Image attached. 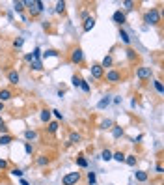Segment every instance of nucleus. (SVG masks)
Masks as SVG:
<instances>
[{
    "mask_svg": "<svg viewBox=\"0 0 164 185\" xmlns=\"http://www.w3.org/2000/svg\"><path fill=\"white\" fill-rule=\"evenodd\" d=\"M25 6L28 8V11L32 15H37L39 11H43V2H39V0H30V2H25Z\"/></svg>",
    "mask_w": 164,
    "mask_h": 185,
    "instance_id": "nucleus-1",
    "label": "nucleus"
},
{
    "mask_svg": "<svg viewBox=\"0 0 164 185\" xmlns=\"http://www.w3.org/2000/svg\"><path fill=\"white\" fill-rule=\"evenodd\" d=\"M146 22H147V25H158V22H160V13H158V10H149V11L146 13Z\"/></svg>",
    "mask_w": 164,
    "mask_h": 185,
    "instance_id": "nucleus-2",
    "label": "nucleus"
},
{
    "mask_svg": "<svg viewBox=\"0 0 164 185\" xmlns=\"http://www.w3.org/2000/svg\"><path fill=\"white\" fill-rule=\"evenodd\" d=\"M78 179H80V174L78 172H69V174L63 176L62 183L63 185H75V183H78Z\"/></svg>",
    "mask_w": 164,
    "mask_h": 185,
    "instance_id": "nucleus-3",
    "label": "nucleus"
},
{
    "mask_svg": "<svg viewBox=\"0 0 164 185\" xmlns=\"http://www.w3.org/2000/svg\"><path fill=\"white\" fill-rule=\"evenodd\" d=\"M82 60H84L82 49H73V53H71V62H73V64H80Z\"/></svg>",
    "mask_w": 164,
    "mask_h": 185,
    "instance_id": "nucleus-4",
    "label": "nucleus"
},
{
    "mask_svg": "<svg viewBox=\"0 0 164 185\" xmlns=\"http://www.w3.org/2000/svg\"><path fill=\"white\" fill-rule=\"evenodd\" d=\"M136 77L138 79H149L151 77V67H138Z\"/></svg>",
    "mask_w": 164,
    "mask_h": 185,
    "instance_id": "nucleus-5",
    "label": "nucleus"
},
{
    "mask_svg": "<svg viewBox=\"0 0 164 185\" xmlns=\"http://www.w3.org/2000/svg\"><path fill=\"white\" fill-rule=\"evenodd\" d=\"M91 77H93V79H101V77H103V67H101L99 64H93V65H91Z\"/></svg>",
    "mask_w": 164,
    "mask_h": 185,
    "instance_id": "nucleus-6",
    "label": "nucleus"
},
{
    "mask_svg": "<svg viewBox=\"0 0 164 185\" xmlns=\"http://www.w3.org/2000/svg\"><path fill=\"white\" fill-rule=\"evenodd\" d=\"M106 81H108V82H120V81H121V75H120L118 71H114V69H112V71L106 73Z\"/></svg>",
    "mask_w": 164,
    "mask_h": 185,
    "instance_id": "nucleus-7",
    "label": "nucleus"
},
{
    "mask_svg": "<svg viewBox=\"0 0 164 185\" xmlns=\"http://www.w3.org/2000/svg\"><path fill=\"white\" fill-rule=\"evenodd\" d=\"M93 26H95V19H93V17L84 19V26H82V30H84V32H90Z\"/></svg>",
    "mask_w": 164,
    "mask_h": 185,
    "instance_id": "nucleus-8",
    "label": "nucleus"
},
{
    "mask_svg": "<svg viewBox=\"0 0 164 185\" xmlns=\"http://www.w3.org/2000/svg\"><path fill=\"white\" fill-rule=\"evenodd\" d=\"M112 19H114V22H118V25H121V22H125V13H123L121 10H118V11L114 13V17H112Z\"/></svg>",
    "mask_w": 164,
    "mask_h": 185,
    "instance_id": "nucleus-9",
    "label": "nucleus"
},
{
    "mask_svg": "<svg viewBox=\"0 0 164 185\" xmlns=\"http://www.w3.org/2000/svg\"><path fill=\"white\" fill-rule=\"evenodd\" d=\"M134 178H136V181H147V172H144V170H136L134 172Z\"/></svg>",
    "mask_w": 164,
    "mask_h": 185,
    "instance_id": "nucleus-10",
    "label": "nucleus"
},
{
    "mask_svg": "<svg viewBox=\"0 0 164 185\" xmlns=\"http://www.w3.org/2000/svg\"><path fill=\"white\" fill-rule=\"evenodd\" d=\"M11 142H13L11 135H0V146H8V144H11Z\"/></svg>",
    "mask_w": 164,
    "mask_h": 185,
    "instance_id": "nucleus-11",
    "label": "nucleus"
},
{
    "mask_svg": "<svg viewBox=\"0 0 164 185\" xmlns=\"http://www.w3.org/2000/svg\"><path fill=\"white\" fill-rule=\"evenodd\" d=\"M8 99H11V92L10 90H2V92H0V103H4Z\"/></svg>",
    "mask_w": 164,
    "mask_h": 185,
    "instance_id": "nucleus-12",
    "label": "nucleus"
},
{
    "mask_svg": "<svg viewBox=\"0 0 164 185\" xmlns=\"http://www.w3.org/2000/svg\"><path fill=\"white\" fill-rule=\"evenodd\" d=\"M112 135H114V138H120V136H123V129L120 125H114L112 127Z\"/></svg>",
    "mask_w": 164,
    "mask_h": 185,
    "instance_id": "nucleus-13",
    "label": "nucleus"
},
{
    "mask_svg": "<svg viewBox=\"0 0 164 185\" xmlns=\"http://www.w3.org/2000/svg\"><path fill=\"white\" fill-rule=\"evenodd\" d=\"M25 138H26V140H36V138H37V133L32 131V129H28V131H25Z\"/></svg>",
    "mask_w": 164,
    "mask_h": 185,
    "instance_id": "nucleus-14",
    "label": "nucleus"
},
{
    "mask_svg": "<svg viewBox=\"0 0 164 185\" xmlns=\"http://www.w3.org/2000/svg\"><path fill=\"white\" fill-rule=\"evenodd\" d=\"M112 62H114V60H112V56L108 54V56H105V58H103V64H99V65L105 69V67H110V65H112Z\"/></svg>",
    "mask_w": 164,
    "mask_h": 185,
    "instance_id": "nucleus-15",
    "label": "nucleus"
},
{
    "mask_svg": "<svg viewBox=\"0 0 164 185\" xmlns=\"http://www.w3.org/2000/svg\"><path fill=\"white\" fill-rule=\"evenodd\" d=\"M8 79H10V82H11V84H17V82H19V73H17V71H10Z\"/></svg>",
    "mask_w": 164,
    "mask_h": 185,
    "instance_id": "nucleus-16",
    "label": "nucleus"
},
{
    "mask_svg": "<svg viewBox=\"0 0 164 185\" xmlns=\"http://www.w3.org/2000/svg\"><path fill=\"white\" fill-rule=\"evenodd\" d=\"M39 118H41V122H45V124H47V122L51 120V110H47V108H45V110H41V116H39Z\"/></svg>",
    "mask_w": 164,
    "mask_h": 185,
    "instance_id": "nucleus-17",
    "label": "nucleus"
},
{
    "mask_svg": "<svg viewBox=\"0 0 164 185\" xmlns=\"http://www.w3.org/2000/svg\"><path fill=\"white\" fill-rule=\"evenodd\" d=\"M125 163L129 167H134L136 165V155H125Z\"/></svg>",
    "mask_w": 164,
    "mask_h": 185,
    "instance_id": "nucleus-18",
    "label": "nucleus"
},
{
    "mask_svg": "<svg viewBox=\"0 0 164 185\" xmlns=\"http://www.w3.org/2000/svg\"><path fill=\"white\" fill-rule=\"evenodd\" d=\"M112 159H116L118 163H123V161H125V155H123L121 152H116V153H112Z\"/></svg>",
    "mask_w": 164,
    "mask_h": 185,
    "instance_id": "nucleus-19",
    "label": "nucleus"
},
{
    "mask_svg": "<svg viewBox=\"0 0 164 185\" xmlns=\"http://www.w3.org/2000/svg\"><path fill=\"white\" fill-rule=\"evenodd\" d=\"M120 37H121V41H123V43H127V45L131 43V37H129V34H127L125 30H120Z\"/></svg>",
    "mask_w": 164,
    "mask_h": 185,
    "instance_id": "nucleus-20",
    "label": "nucleus"
},
{
    "mask_svg": "<svg viewBox=\"0 0 164 185\" xmlns=\"http://www.w3.org/2000/svg\"><path fill=\"white\" fill-rule=\"evenodd\" d=\"M69 142H71V144H77V142H80V135H77V133H71V135H69Z\"/></svg>",
    "mask_w": 164,
    "mask_h": 185,
    "instance_id": "nucleus-21",
    "label": "nucleus"
},
{
    "mask_svg": "<svg viewBox=\"0 0 164 185\" xmlns=\"http://www.w3.org/2000/svg\"><path fill=\"white\" fill-rule=\"evenodd\" d=\"M37 165L39 167H47V165H49V157H45V155L37 157Z\"/></svg>",
    "mask_w": 164,
    "mask_h": 185,
    "instance_id": "nucleus-22",
    "label": "nucleus"
},
{
    "mask_svg": "<svg viewBox=\"0 0 164 185\" xmlns=\"http://www.w3.org/2000/svg\"><path fill=\"white\" fill-rule=\"evenodd\" d=\"M56 131H58V122H51V124H49V133L54 135Z\"/></svg>",
    "mask_w": 164,
    "mask_h": 185,
    "instance_id": "nucleus-23",
    "label": "nucleus"
},
{
    "mask_svg": "<svg viewBox=\"0 0 164 185\" xmlns=\"http://www.w3.org/2000/svg\"><path fill=\"white\" fill-rule=\"evenodd\" d=\"M101 159H103V161H110V159H112V152H108V150H105V152L101 153Z\"/></svg>",
    "mask_w": 164,
    "mask_h": 185,
    "instance_id": "nucleus-24",
    "label": "nucleus"
},
{
    "mask_svg": "<svg viewBox=\"0 0 164 185\" xmlns=\"http://www.w3.org/2000/svg\"><path fill=\"white\" fill-rule=\"evenodd\" d=\"M32 67L36 69V71H41V69H43V65H41L39 60H32Z\"/></svg>",
    "mask_w": 164,
    "mask_h": 185,
    "instance_id": "nucleus-25",
    "label": "nucleus"
},
{
    "mask_svg": "<svg viewBox=\"0 0 164 185\" xmlns=\"http://www.w3.org/2000/svg\"><path fill=\"white\" fill-rule=\"evenodd\" d=\"M22 43H25V39L19 37V39H15V41H13V47H15V49H21V47H22Z\"/></svg>",
    "mask_w": 164,
    "mask_h": 185,
    "instance_id": "nucleus-26",
    "label": "nucleus"
},
{
    "mask_svg": "<svg viewBox=\"0 0 164 185\" xmlns=\"http://www.w3.org/2000/svg\"><path fill=\"white\" fill-rule=\"evenodd\" d=\"M108 103H110V99H108V97H103V99L99 101V105H97V107H99V108H105Z\"/></svg>",
    "mask_w": 164,
    "mask_h": 185,
    "instance_id": "nucleus-27",
    "label": "nucleus"
},
{
    "mask_svg": "<svg viewBox=\"0 0 164 185\" xmlns=\"http://www.w3.org/2000/svg\"><path fill=\"white\" fill-rule=\"evenodd\" d=\"M77 163H78V167H82V168L88 167V161H86L84 157H78V159H77Z\"/></svg>",
    "mask_w": 164,
    "mask_h": 185,
    "instance_id": "nucleus-28",
    "label": "nucleus"
},
{
    "mask_svg": "<svg viewBox=\"0 0 164 185\" xmlns=\"http://www.w3.org/2000/svg\"><path fill=\"white\" fill-rule=\"evenodd\" d=\"M88 181H90V185L95 183V172H88Z\"/></svg>",
    "mask_w": 164,
    "mask_h": 185,
    "instance_id": "nucleus-29",
    "label": "nucleus"
},
{
    "mask_svg": "<svg viewBox=\"0 0 164 185\" xmlns=\"http://www.w3.org/2000/svg\"><path fill=\"white\" fill-rule=\"evenodd\" d=\"M80 84H82V79H80V77H77V75H75V77H73V86H75V88H78V86H80Z\"/></svg>",
    "mask_w": 164,
    "mask_h": 185,
    "instance_id": "nucleus-30",
    "label": "nucleus"
},
{
    "mask_svg": "<svg viewBox=\"0 0 164 185\" xmlns=\"http://www.w3.org/2000/svg\"><path fill=\"white\" fill-rule=\"evenodd\" d=\"M155 88H157V92H160V94L164 92V86H162V82H160V81H155Z\"/></svg>",
    "mask_w": 164,
    "mask_h": 185,
    "instance_id": "nucleus-31",
    "label": "nucleus"
},
{
    "mask_svg": "<svg viewBox=\"0 0 164 185\" xmlns=\"http://www.w3.org/2000/svg\"><path fill=\"white\" fill-rule=\"evenodd\" d=\"M63 10H65V2H58V4H56V11H58V13H62Z\"/></svg>",
    "mask_w": 164,
    "mask_h": 185,
    "instance_id": "nucleus-32",
    "label": "nucleus"
},
{
    "mask_svg": "<svg viewBox=\"0 0 164 185\" xmlns=\"http://www.w3.org/2000/svg\"><path fill=\"white\" fill-rule=\"evenodd\" d=\"M13 6H15V10H17V11H22V10H25V2H15Z\"/></svg>",
    "mask_w": 164,
    "mask_h": 185,
    "instance_id": "nucleus-33",
    "label": "nucleus"
},
{
    "mask_svg": "<svg viewBox=\"0 0 164 185\" xmlns=\"http://www.w3.org/2000/svg\"><path fill=\"white\" fill-rule=\"evenodd\" d=\"M11 174H13V176H17V178H22V170H21V168H13V170H11Z\"/></svg>",
    "mask_w": 164,
    "mask_h": 185,
    "instance_id": "nucleus-34",
    "label": "nucleus"
},
{
    "mask_svg": "<svg viewBox=\"0 0 164 185\" xmlns=\"http://www.w3.org/2000/svg\"><path fill=\"white\" fill-rule=\"evenodd\" d=\"M25 150H26V153H32V152H34V148H32V144H30V142H26V144H25Z\"/></svg>",
    "mask_w": 164,
    "mask_h": 185,
    "instance_id": "nucleus-35",
    "label": "nucleus"
},
{
    "mask_svg": "<svg viewBox=\"0 0 164 185\" xmlns=\"http://www.w3.org/2000/svg\"><path fill=\"white\" fill-rule=\"evenodd\" d=\"M80 88H82L84 92H90V84H88V82H84V81H82V84H80Z\"/></svg>",
    "mask_w": 164,
    "mask_h": 185,
    "instance_id": "nucleus-36",
    "label": "nucleus"
},
{
    "mask_svg": "<svg viewBox=\"0 0 164 185\" xmlns=\"http://www.w3.org/2000/svg\"><path fill=\"white\" fill-rule=\"evenodd\" d=\"M43 56H45V58H47V56H56V53H54V51H45Z\"/></svg>",
    "mask_w": 164,
    "mask_h": 185,
    "instance_id": "nucleus-37",
    "label": "nucleus"
},
{
    "mask_svg": "<svg viewBox=\"0 0 164 185\" xmlns=\"http://www.w3.org/2000/svg\"><path fill=\"white\" fill-rule=\"evenodd\" d=\"M103 127H105V129H108V127H112V122H110V120H106V122L103 124Z\"/></svg>",
    "mask_w": 164,
    "mask_h": 185,
    "instance_id": "nucleus-38",
    "label": "nucleus"
},
{
    "mask_svg": "<svg viewBox=\"0 0 164 185\" xmlns=\"http://www.w3.org/2000/svg\"><path fill=\"white\" fill-rule=\"evenodd\" d=\"M51 112H54V116H56V118H62V112H60V110H51Z\"/></svg>",
    "mask_w": 164,
    "mask_h": 185,
    "instance_id": "nucleus-39",
    "label": "nucleus"
},
{
    "mask_svg": "<svg viewBox=\"0 0 164 185\" xmlns=\"http://www.w3.org/2000/svg\"><path fill=\"white\" fill-rule=\"evenodd\" d=\"M2 168H6V161H4V159H0V170H2Z\"/></svg>",
    "mask_w": 164,
    "mask_h": 185,
    "instance_id": "nucleus-40",
    "label": "nucleus"
},
{
    "mask_svg": "<svg viewBox=\"0 0 164 185\" xmlns=\"http://www.w3.org/2000/svg\"><path fill=\"white\" fill-rule=\"evenodd\" d=\"M131 6H132V2H131V0H127V2H125V8H127V10H131Z\"/></svg>",
    "mask_w": 164,
    "mask_h": 185,
    "instance_id": "nucleus-41",
    "label": "nucleus"
},
{
    "mask_svg": "<svg viewBox=\"0 0 164 185\" xmlns=\"http://www.w3.org/2000/svg\"><path fill=\"white\" fill-rule=\"evenodd\" d=\"M157 172H158V174H162V165H160V163L157 165Z\"/></svg>",
    "mask_w": 164,
    "mask_h": 185,
    "instance_id": "nucleus-42",
    "label": "nucleus"
},
{
    "mask_svg": "<svg viewBox=\"0 0 164 185\" xmlns=\"http://www.w3.org/2000/svg\"><path fill=\"white\" fill-rule=\"evenodd\" d=\"M4 110V103H0V112H2Z\"/></svg>",
    "mask_w": 164,
    "mask_h": 185,
    "instance_id": "nucleus-43",
    "label": "nucleus"
}]
</instances>
